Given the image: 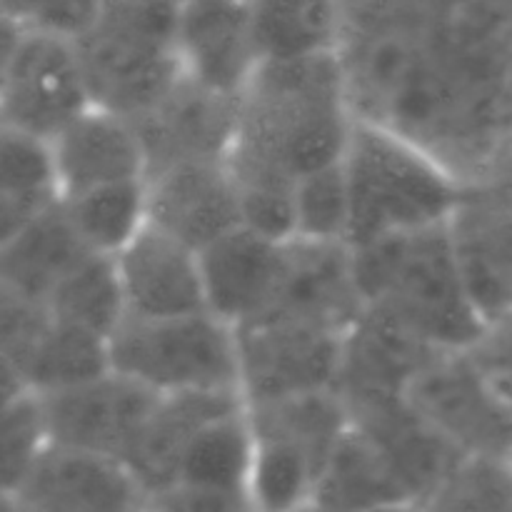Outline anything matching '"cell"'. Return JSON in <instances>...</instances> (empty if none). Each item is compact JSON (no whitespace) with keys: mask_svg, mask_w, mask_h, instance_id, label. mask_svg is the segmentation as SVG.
Listing matches in <instances>:
<instances>
[{"mask_svg":"<svg viewBox=\"0 0 512 512\" xmlns=\"http://www.w3.org/2000/svg\"><path fill=\"white\" fill-rule=\"evenodd\" d=\"M355 128L338 53L260 63L238 98L228 150L245 228L293 240L295 188L340 163Z\"/></svg>","mask_w":512,"mask_h":512,"instance_id":"obj_1","label":"cell"},{"mask_svg":"<svg viewBox=\"0 0 512 512\" xmlns=\"http://www.w3.org/2000/svg\"><path fill=\"white\" fill-rule=\"evenodd\" d=\"M353 250L363 313L430 350H468L485 318L470 295L453 225H433Z\"/></svg>","mask_w":512,"mask_h":512,"instance_id":"obj_2","label":"cell"},{"mask_svg":"<svg viewBox=\"0 0 512 512\" xmlns=\"http://www.w3.org/2000/svg\"><path fill=\"white\" fill-rule=\"evenodd\" d=\"M350 248L450 223L465 185L398 133L355 118L345 150Z\"/></svg>","mask_w":512,"mask_h":512,"instance_id":"obj_3","label":"cell"},{"mask_svg":"<svg viewBox=\"0 0 512 512\" xmlns=\"http://www.w3.org/2000/svg\"><path fill=\"white\" fill-rule=\"evenodd\" d=\"M248 405L253 435L250 498L258 512H303L315 505L320 478L350 430L338 390Z\"/></svg>","mask_w":512,"mask_h":512,"instance_id":"obj_4","label":"cell"},{"mask_svg":"<svg viewBox=\"0 0 512 512\" xmlns=\"http://www.w3.org/2000/svg\"><path fill=\"white\" fill-rule=\"evenodd\" d=\"M108 355L115 375L158 395L240 390L238 335L213 313L123 318Z\"/></svg>","mask_w":512,"mask_h":512,"instance_id":"obj_5","label":"cell"},{"mask_svg":"<svg viewBox=\"0 0 512 512\" xmlns=\"http://www.w3.org/2000/svg\"><path fill=\"white\" fill-rule=\"evenodd\" d=\"M3 25V130L50 143L93 108L78 43L43 30Z\"/></svg>","mask_w":512,"mask_h":512,"instance_id":"obj_6","label":"cell"},{"mask_svg":"<svg viewBox=\"0 0 512 512\" xmlns=\"http://www.w3.org/2000/svg\"><path fill=\"white\" fill-rule=\"evenodd\" d=\"M413 413L465 458L512 463V410L485 380L468 350L430 358L403 390Z\"/></svg>","mask_w":512,"mask_h":512,"instance_id":"obj_7","label":"cell"},{"mask_svg":"<svg viewBox=\"0 0 512 512\" xmlns=\"http://www.w3.org/2000/svg\"><path fill=\"white\" fill-rule=\"evenodd\" d=\"M348 333L303 318H260L235 328L245 403L338 390Z\"/></svg>","mask_w":512,"mask_h":512,"instance_id":"obj_8","label":"cell"},{"mask_svg":"<svg viewBox=\"0 0 512 512\" xmlns=\"http://www.w3.org/2000/svg\"><path fill=\"white\" fill-rule=\"evenodd\" d=\"M110 373L108 338L55 320L45 308L3 295L5 398L45 395Z\"/></svg>","mask_w":512,"mask_h":512,"instance_id":"obj_9","label":"cell"},{"mask_svg":"<svg viewBox=\"0 0 512 512\" xmlns=\"http://www.w3.org/2000/svg\"><path fill=\"white\" fill-rule=\"evenodd\" d=\"M160 395L113 370L73 388L38 395L50 448L118 460L133 450Z\"/></svg>","mask_w":512,"mask_h":512,"instance_id":"obj_10","label":"cell"},{"mask_svg":"<svg viewBox=\"0 0 512 512\" xmlns=\"http://www.w3.org/2000/svg\"><path fill=\"white\" fill-rule=\"evenodd\" d=\"M78 50L93 105L133 123L153 113L185 78L178 45L130 30L93 25Z\"/></svg>","mask_w":512,"mask_h":512,"instance_id":"obj_11","label":"cell"},{"mask_svg":"<svg viewBox=\"0 0 512 512\" xmlns=\"http://www.w3.org/2000/svg\"><path fill=\"white\" fill-rule=\"evenodd\" d=\"M178 58L190 83L240 98L260 65L250 0H180Z\"/></svg>","mask_w":512,"mask_h":512,"instance_id":"obj_12","label":"cell"},{"mask_svg":"<svg viewBox=\"0 0 512 512\" xmlns=\"http://www.w3.org/2000/svg\"><path fill=\"white\" fill-rule=\"evenodd\" d=\"M125 318H180L210 313L200 253L148 220L115 255Z\"/></svg>","mask_w":512,"mask_h":512,"instance_id":"obj_13","label":"cell"},{"mask_svg":"<svg viewBox=\"0 0 512 512\" xmlns=\"http://www.w3.org/2000/svg\"><path fill=\"white\" fill-rule=\"evenodd\" d=\"M148 220L185 245L205 250L243 225L225 160L178 163L148 175Z\"/></svg>","mask_w":512,"mask_h":512,"instance_id":"obj_14","label":"cell"},{"mask_svg":"<svg viewBox=\"0 0 512 512\" xmlns=\"http://www.w3.org/2000/svg\"><path fill=\"white\" fill-rule=\"evenodd\" d=\"M60 200L115 183L148 180V155L133 120L110 110H85L50 140Z\"/></svg>","mask_w":512,"mask_h":512,"instance_id":"obj_15","label":"cell"},{"mask_svg":"<svg viewBox=\"0 0 512 512\" xmlns=\"http://www.w3.org/2000/svg\"><path fill=\"white\" fill-rule=\"evenodd\" d=\"M15 500L38 512H143L145 493L118 460L75 450L48 448Z\"/></svg>","mask_w":512,"mask_h":512,"instance_id":"obj_16","label":"cell"},{"mask_svg":"<svg viewBox=\"0 0 512 512\" xmlns=\"http://www.w3.org/2000/svg\"><path fill=\"white\" fill-rule=\"evenodd\" d=\"M238 100L215 95L183 78L145 118L138 133L148 155V175L178 163L225 160L235 138Z\"/></svg>","mask_w":512,"mask_h":512,"instance_id":"obj_17","label":"cell"},{"mask_svg":"<svg viewBox=\"0 0 512 512\" xmlns=\"http://www.w3.org/2000/svg\"><path fill=\"white\" fill-rule=\"evenodd\" d=\"M288 240L235 228L200 250L210 313L233 328L260 318L278 293Z\"/></svg>","mask_w":512,"mask_h":512,"instance_id":"obj_18","label":"cell"},{"mask_svg":"<svg viewBox=\"0 0 512 512\" xmlns=\"http://www.w3.org/2000/svg\"><path fill=\"white\" fill-rule=\"evenodd\" d=\"M243 408L240 390L160 395L125 458V468L138 480L145 498L175 483L183 458L208 425Z\"/></svg>","mask_w":512,"mask_h":512,"instance_id":"obj_19","label":"cell"},{"mask_svg":"<svg viewBox=\"0 0 512 512\" xmlns=\"http://www.w3.org/2000/svg\"><path fill=\"white\" fill-rule=\"evenodd\" d=\"M98 255L80 240L63 203L3 240L0 280L3 295L23 303L43 305L53 290L78 268Z\"/></svg>","mask_w":512,"mask_h":512,"instance_id":"obj_20","label":"cell"},{"mask_svg":"<svg viewBox=\"0 0 512 512\" xmlns=\"http://www.w3.org/2000/svg\"><path fill=\"white\" fill-rule=\"evenodd\" d=\"M260 63L338 53L343 8L338 0H250Z\"/></svg>","mask_w":512,"mask_h":512,"instance_id":"obj_21","label":"cell"},{"mask_svg":"<svg viewBox=\"0 0 512 512\" xmlns=\"http://www.w3.org/2000/svg\"><path fill=\"white\" fill-rule=\"evenodd\" d=\"M395 500H413L373 440L358 428L345 433L320 478L315 505L325 512H363Z\"/></svg>","mask_w":512,"mask_h":512,"instance_id":"obj_22","label":"cell"},{"mask_svg":"<svg viewBox=\"0 0 512 512\" xmlns=\"http://www.w3.org/2000/svg\"><path fill=\"white\" fill-rule=\"evenodd\" d=\"M60 203L50 143L3 130L0 158V215L3 240Z\"/></svg>","mask_w":512,"mask_h":512,"instance_id":"obj_23","label":"cell"},{"mask_svg":"<svg viewBox=\"0 0 512 512\" xmlns=\"http://www.w3.org/2000/svg\"><path fill=\"white\" fill-rule=\"evenodd\" d=\"M75 233L93 253L115 258L148 225V183H115L60 200Z\"/></svg>","mask_w":512,"mask_h":512,"instance_id":"obj_24","label":"cell"},{"mask_svg":"<svg viewBox=\"0 0 512 512\" xmlns=\"http://www.w3.org/2000/svg\"><path fill=\"white\" fill-rule=\"evenodd\" d=\"M40 308L48 310L55 320L78 325L100 338H110L125 318L115 258L90 255L53 290V295Z\"/></svg>","mask_w":512,"mask_h":512,"instance_id":"obj_25","label":"cell"},{"mask_svg":"<svg viewBox=\"0 0 512 512\" xmlns=\"http://www.w3.org/2000/svg\"><path fill=\"white\" fill-rule=\"evenodd\" d=\"M250 463H253V435H250L248 405H245L240 413L215 420L200 433L183 458L175 483L250 493Z\"/></svg>","mask_w":512,"mask_h":512,"instance_id":"obj_26","label":"cell"},{"mask_svg":"<svg viewBox=\"0 0 512 512\" xmlns=\"http://www.w3.org/2000/svg\"><path fill=\"white\" fill-rule=\"evenodd\" d=\"M350 195L343 160L305 175L295 188L293 240L348 245Z\"/></svg>","mask_w":512,"mask_h":512,"instance_id":"obj_27","label":"cell"},{"mask_svg":"<svg viewBox=\"0 0 512 512\" xmlns=\"http://www.w3.org/2000/svg\"><path fill=\"white\" fill-rule=\"evenodd\" d=\"M428 512H508L512 508V463L463 458L423 500Z\"/></svg>","mask_w":512,"mask_h":512,"instance_id":"obj_28","label":"cell"},{"mask_svg":"<svg viewBox=\"0 0 512 512\" xmlns=\"http://www.w3.org/2000/svg\"><path fill=\"white\" fill-rule=\"evenodd\" d=\"M50 448L38 395L15 393L3 410V495L15 493Z\"/></svg>","mask_w":512,"mask_h":512,"instance_id":"obj_29","label":"cell"},{"mask_svg":"<svg viewBox=\"0 0 512 512\" xmlns=\"http://www.w3.org/2000/svg\"><path fill=\"white\" fill-rule=\"evenodd\" d=\"M3 23L43 30L78 43L95 25L103 0H0Z\"/></svg>","mask_w":512,"mask_h":512,"instance_id":"obj_30","label":"cell"},{"mask_svg":"<svg viewBox=\"0 0 512 512\" xmlns=\"http://www.w3.org/2000/svg\"><path fill=\"white\" fill-rule=\"evenodd\" d=\"M145 512H258L248 490L173 483L145 498Z\"/></svg>","mask_w":512,"mask_h":512,"instance_id":"obj_31","label":"cell"},{"mask_svg":"<svg viewBox=\"0 0 512 512\" xmlns=\"http://www.w3.org/2000/svg\"><path fill=\"white\" fill-rule=\"evenodd\" d=\"M468 353L512 410V313L485 325L483 335L475 340L473 348H468Z\"/></svg>","mask_w":512,"mask_h":512,"instance_id":"obj_32","label":"cell"},{"mask_svg":"<svg viewBox=\"0 0 512 512\" xmlns=\"http://www.w3.org/2000/svg\"><path fill=\"white\" fill-rule=\"evenodd\" d=\"M363 512H428L420 500H395V503L375 505V508Z\"/></svg>","mask_w":512,"mask_h":512,"instance_id":"obj_33","label":"cell"},{"mask_svg":"<svg viewBox=\"0 0 512 512\" xmlns=\"http://www.w3.org/2000/svg\"><path fill=\"white\" fill-rule=\"evenodd\" d=\"M508 512H512V508H510V510H508Z\"/></svg>","mask_w":512,"mask_h":512,"instance_id":"obj_34","label":"cell"},{"mask_svg":"<svg viewBox=\"0 0 512 512\" xmlns=\"http://www.w3.org/2000/svg\"><path fill=\"white\" fill-rule=\"evenodd\" d=\"M143 512H145V510H143Z\"/></svg>","mask_w":512,"mask_h":512,"instance_id":"obj_35","label":"cell"}]
</instances>
